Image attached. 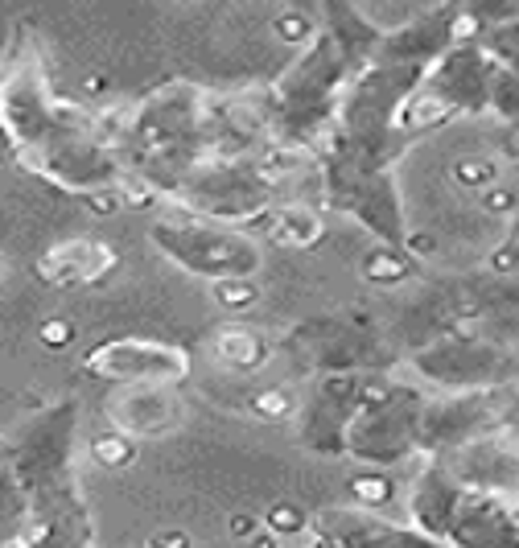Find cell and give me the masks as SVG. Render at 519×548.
I'll return each mask as SVG.
<instances>
[{
    "instance_id": "cell-8",
    "label": "cell",
    "mask_w": 519,
    "mask_h": 548,
    "mask_svg": "<svg viewBox=\"0 0 519 548\" xmlns=\"http://www.w3.org/2000/svg\"><path fill=\"white\" fill-rule=\"evenodd\" d=\"M462 548H519V528L491 495H462V507L445 532Z\"/></svg>"
},
{
    "instance_id": "cell-7",
    "label": "cell",
    "mask_w": 519,
    "mask_h": 548,
    "mask_svg": "<svg viewBox=\"0 0 519 548\" xmlns=\"http://www.w3.org/2000/svg\"><path fill=\"white\" fill-rule=\"evenodd\" d=\"M108 421L124 437L161 433V429H169L173 421H178V396H173V388H157V384L120 388L108 400Z\"/></svg>"
},
{
    "instance_id": "cell-4",
    "label": "cell",
    "mask_w": 519,
    "mask_h": 548,
    "mask_svg": "<svg viewBox=\"0 0 519 548\" xmlns=\"http://www.w3.org/2000/svg\"><path fill=\"white\" fill-rule=\"evenodd\" d=\"M83 371L120 388H178L190 375V355L157 338H108L83 355Z\"/></svg>"
},
{
    "instance_id": "cell-2",
    "label": "cell",
    "mask_w": 519,
    "mask_h": 548,
    "mask_svg": "<svg viewBox=\"0 0 519 548\" xmlns=\"http://www.w3.org/2000/svg\"><path fill=\"white\" fill-rule=\"evenodd\" d=\"M149 235L161 256H169L182 272L211 285L252 281L264 264L260 244L235 223L202 219V215H169V219H157Z\"/></svg>"
},
{
    "instance_id": "cell-11",
    "label": "cell",
    "mask_w": 519,
    "mask_h": 548,
    "mask_svg": "<svg viewBox=\"0 0 519 548\" xmlns=\"http://www.w3.org/2000/svg\"><path fill=\"white\" fill-rule=\"evenodd\" d=\"M91 450L103 458V462H108V466H124L128 458H132V437H124V433H108V437H99L95 445H91Z\"/></svg>"
},
{
    "instance_id": "cell-6",
    "label": "cell",
    "mask_w": 519,
    "mask_h": 548,
    "mask_svg": "<svg viewBox=\"0 0 519 548\" xmlns=\"http://www.w3.org/2000/svg\"><path fill=\"white\" fill-rule=\"evenodd\" d=\"M116 268V248L103 244L95 235H79V239H62L50 252H42L38 260V277L46 285H95Z\"/></svg>"
},
{
    "instance_id": "cell-1",
    "label": "cell",
    "mask_w": 519,
    "mask_h": 548,
    "mask_svg": "<svg viewBox=\"0 0 519 548\" xmlns=\"http://www.w3.org/2000/svg\"><path fill=\"white\" fill-rule=\"evenodd\" d=\"M79 112V104L58 99L38 29L21 21L0 54V132H5L17 165H29L66 124L79 120Z\"/></svg>"
},
{
    "instance_id": "cell-3",
    "label": "cell",
    "mask_w": 519,
    "mask_h": 548,
    "mask_svg": "<svg viewBox=\"0 0 519 548\" xmlns=\"http://www.w3.org/2000/svg\"><path fill=\"white\" fill-rule=\"evenodd\" d=\"M421 421L425 400L412 388H367L346 433V454L371 466H392L421 445Z\"/></svg>"
},
{
    "instance_id": "cell-9",
    "label": "cell",
    "mask_w": 519,
    "mask_h": 548,
    "mask_svg": "<svg viewBox=\"0 0 519 548\" xmlns=\"http://www.w3.org/2000/svg\"><path fill=\"white\" fill-rule=\"evenodd\" d=\"M211 351H215V359H219L223 367H231V371H256V367H264V359H268V342H264V334L252 330V326H223V330L215 334V342H211Z\"/></svg>"
},
{
    "instance_id": "cell-12",
    "label": "cell",
    "mask_w": 519,
    "mask_h": 548,
    "mask_svg": "<svg viewBox=\"0 0 519 548\" xmlns=\"http://www.w3.org/2000/svg\"><path fill=\"white\" fill-rule=\"evenodd\" d=\"M0 277H5V264H0Z\"/></svg>"
},
{
    "instance_id": "cell-5",
    "label": "cell",
    "mask_w": 519,
    "mask_h": 548,
    "mask_svg": "<svg viewBox=\"0 0 519 548\" xmlns=\"http://www.w3.org/2000/svg\"><path fill=\"white\" fill-rule=\"evenodd\" d=\"M367 388L355 375H322L301 413V441L318 454H346V433L359 413Z\"/></svg>"
},
{
    "instance_id": "cell-10",
    "label": "cell",
    "mask_w": 519,
    "mask_h": 548,
    "mask_svg": "<svg viewBox=\"0 0 519 548\" xmlns=\"http://www.w3.org/2000/svg\"><path fill=\"white\" fill-rule=\"evenodd\" d=\"M272 215V235L281 239V244H293V248H309L322 239V215L309 207V202H285V207L268 211Z\"/></svg>"
}]
</instances>
